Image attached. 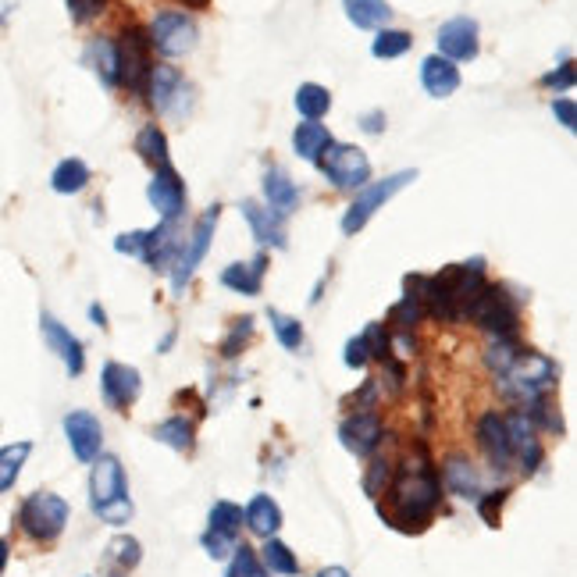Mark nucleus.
Returning a JSON list of instances; mask_svg holds the SVG:
<instances>
[{"instance_id": "nucleus-15", "label": "nucleus", "mask_w": 577, "mask_h": 577, "mask_svg": "<svg viewBox=\"0 0 577 577\" xmlns=\"http://www.w3.org/2000/svg\"><path fill=\"white\" fill-rule=\"evenodd\" d=\"M506 424V435H510V449L513 456L521 460L524 471H538V464H542V446H538L535 439V424H531V417L524 414V410H513V414L503 417Z\"/></svg>"}, {"instance_id": "nucleus-28", "label": "nucleus", "mask_w": 577, "mask_h": 577, "mask_svg": "<svg viewBox=\"0 0 577 577\" xmlns=\"http://www.w3.org/2000/svg\"><path fill=\"white\" fill-rule=\"evenodd\" d=\"M342 8H346V18H350L357 29H378V25H385L392 15L389 0H342Z\"/></svg>"}, {"instance_id": "nucleus-39", "label": "nucleus", "mask_w": 577, "mask_h": 577, "mask_svg": "<svg viewBox=\"0 0 577 577\" xmlns=\"http://www.w3.org/2000/svg\"><path fill=\"white\" fill-rule=\"evenodd\" d=\"M517 353H521V350H517V346H513L510 339H496V342H492V346H488L485 360H488V367H492V371L503 374L506 367L513 364V357H517Z\"/></svg>"}, {"instance_id": "nucleus-2", "label": "nucleus", "mask_w": 577, "mask_h": 577, "mask_svg": "<svg viewBox=\"0 0 577 577\" xmlns=\"http://www.w3.org/2000/svg\"><path fill=\"white\" fill-rule=\"evenodd\" d=\"M125 471L114 456H97L90 474V503L93 513L107 524H125L136 513L129 492H125Z\"/></svg>"}, {"instance_id": "nucleus-41", "label": "nucleus", "mask_w": 577, "mask_h": 577, "mask_svg": "<svg viewBox=\"0 0 577 577\" xmlns=\"http://www.w3.org/2000/svg\"><path fill=\"white\" fill-rule=\"evenodd\" d=\"M111 556L118 563H122V567H136L139 560H143V549H139V542L136 538H114L111 542Z\"/></svg>"}, {"instance_id": "nucleus-33", "label": "nucleus", "mask_w": 577, "mask_h": 577, "mask_svg": "<svg viewBox=\"0 0 577 577\" xmlns=\"http://www.w3.org/2000/svg\"><path fill=\"white\" fill-rule=\"evenodd\" d=\"M261 563L268 574H282V577H296V570H300L296 556L289 553V545L278 542V538H268V545L261 549Z\"/></svg>"}, {"instance_id": "nucleus-40", "label": "nucleus", "mask_w": 577, "mask_h": 577, "mask_svg": "<svg viewBox=\"0 0 577 577\" xmlns=\"http://www.w3.org/2000/svg\"><path fill=\"white\" fill-rule=\"evenodd\" d=\"M364 339V346H367V357H374V360H385L389 364V335H385V325H367V332L360 335Z\"/></svg>"}, {"instance_id": "nucleus-12", "label": "nucleus", "mask_w": 577, "mask_h": 577, "mask_svg": "<svg viewBox=\"0 0 577 577\" xmlns=\"http://www.w3.org/2000/svg\"><path fill=\"white\" fill-rule=\"evenodd\" d=\"M65 435L68 446H72L75 460L82 464H93L100 456V446H104V431H100V421L86 410H75V414L65 417Z\"/></svg>"}, {"instance_id": "nucleus-18", "label": "nucleus", "mask_w": 577, "mask_h": 577, "mask_svg": "<svg viewBox=\"0 0 577 577\" xmlns=\"http://www.w3.org/2000/svg\"><path fill=\"white\" fill-rule=\"evenodd\" d=\"M143 93H147V100L157 111H175V100L186 97V82L171 65H154L147 82H143Z\"/></svg>"}, {"instance_id": "nucleus-22", "label": "nucleus", "mask_w": 577, "mask_h": 577, "mask_svg": "<svg viewBox=\"0 0 577 577\" xmlns=\"http://www.w3.org/2000/svg\"><path fill=\"white\" fill-rule=\"evenodd\" d=\"M243 524L261 538H275L282 528V510L271 496H253L250 506L243 510Z\"/></svg>"}, {"instance_id": "nucleus-37", "label": "nucleus", "mask_w": 577, "mask_h": 577, "mask_svg": "<svg viewBox=\"0 0 577 577\" xmlns=\"http://www.w3.org/2000/svg\"><path fill=\"white\" fill-rule=\"evenodd\" d=\"M271 328H275V335L282 339L285 350H300L303 346V325L296 321V317L282 314V310H271Z\"/></svg>"}, {"instance_id": "nucleus-42", "label": "nucleus", "mask_w": 577, "mask_h": 577, "mask_svg": "<svg viewBox=\"0 0 577 577\" xmlns=\"http://www.w3.org/2000/svg\"><path fill=\"white\" fill-rule=\"evenodd\" d=\"M204 549H207V556H214V560H225V556H232L236 553V538L232 535H221V531H207L204 538Z\"/></svg>"}, {"instance_id": "nucleus-5", "label": "nucleus", "mask_w": 577, "mask_h": 577, "mask_svg": "<svg viewBox=\"0 0 577 577\" xmlns=\"http://www.w3.org/2000/svg\"><path fill=\"white\" fill-rule=\"evenodd\" d=\"M414 179H417V171H396V175H389V179H382V182L360 186L357 200H353L350 211H346V218H342V232H346V236H357L360 228L374 218V211H378L382 204H389L392 196H396L399 189H407Z\"/></svg>"}, {"instance_id": "nucleus-26", "label": "nucleus", "mask_w": 577, "mask_h": 577, "mask_svg": "<svg viewBox=\"0 0 577 577\" xmlns=\"http://www.w3.org/2000/svg\"><path fill=\"white\" fill-rule=\"evenodd\" d=\"M446 485L453 488L456 496L481 499V478L471 460H464V456H449L446 460Z\"/></svg>"}, {"instance_id": "nucleus-17", "label": "nucleus", "mask_w": 577, "mask_h": 577, "mask_svg": "<svg viewBox=\"0 0 577 577\" xmlns=\"http://www.w3.org/2000/svg\"><path fill=\"white\" fill-rule=\"evenodd\" d=\"M40 328H43V339H47V346L57 353V357L65 360V367H68V374L72 378H79L82 374V367H86V353H82V342L75 339L72 332H68L57 317H50V314H43V321H40Z\"/></svg>"}, {"instance_id": "nucleus-44", "label": "nucleus", "mask_w": 577, "mask_h": 577, "mask_svg": "<svg viewBox=\"0 0 577 577\" xmlns=\"http://www.w3.org/2000/svg\"><path fill=\"white\" fill-rule=\"evenodd\" d=\"M385 478H389V460H385V456H374L371 471H367V496H378Z\"/></svg>"}, {"instance_id": "nucleus-54", "label": "nucleus", "mask_w": 577, "mask_h": 577, "mask_svg": "<svg viewBox=\"0 0 577 577\" xmlns=\"http://www.w3.org/2000/svg\"><path fill=\"white\" fill-rule=\"evenodd\" d=\"M186 4H196V8H204V4H207V0H186Z\"/></svg>"}, {"instance_id": "nucleus-25", "label": "nucleus", "mask_w": 577, "mask_h": 577, "mask_svg": "<svg viewBox=\"0 0 577 577\" xmlns=\"http://www.w3.org/2000/svg\"><path fill=\"white\" fill-rule=\"evenodd\" d=\"M293 143H296V154H300L303 161L321 164L325 150L332 147V136H328V129H325L321 122H300V129H296Z\"/></svg>"}, {"instance_id": "nucleus-16", "label": "nucleus", "mask_w": 577, "mask_h": 577, "mask_svg": "<svg viewBox=\"0 0 577 577\" xmlns=\"http://www.w3.org/2000/svg\"><path fill=\"white\" fill-rule=\"evenodd\" d=\"M147 196H150V204H154V211L161 214V221H175L182 211H186V186H182V179L175 175V168L157 171Z\"/></svg>"}, {"instance_id": "nucleus-43", "label": "nucleus", "mask_w": 577, "mask_h": 577, "mask_svg": "<svg viewBox=\"0 0 577 577\" xmlns=\"http://www.w3.org/2000/svg\"><path fill=\"white\" fill-rule=\"evenodd\" d=\"M104 8H107V0H68V11H72V18L79 25L93 22Z\"/></svg>"}, {"instance_id": "nucleus-13", "label": "nucleus", "mask_w": 577, "mask_h": 577, "mask_svg": "<svg viewBox=\"0 0 577 577\" xmlns=\"http://www.w3.org/2000/svg\"><path fill=\"white\" fill-rule=\"evenodd\" d=\"M139 389H143V382H139L136 367H125V364H118V360L104 364V371H100V392H104V399L114 410L132 407L139 399Z\"/></svg>"}, {"instance_id": "nucleus-45", "label": "nucleus", "mask_w": 577, "mask_h": 577, "mask_svg": "<svg viewBox=\"0 0 577 577\" xmlns=\"http://www.w3.org/2000/svg\"><path fill=\"white\" fill-rule=\"evenodd\" d=\"M542 86L545 90H556V86H560V90H570V86H574V61H563V68L545 75Z\"/></svg>"}, {"instance_id": "nucleus-11", "label": "nucleus", "mask_w": 577, "mask_h": 577, "mask_svg": "<svg viewBox=\"0 0 577 577\" xmlns=\"http://www.w3.org/2000/svg\"><path fill=\"white\" fill-rule=\"evenodd\" d=\"M439 57L446 61H474L478 57V22L474 18H449L435 36Z\"/></svg>"}, {"instance_id": "nucleus-3", "label": "nucleus", "mask_w": 577, "mask_h": 577, "mask_svg": "<svg viewBox=\"0 0 577 577\" xmlns=\"http://www.w3.org/2000/svg\"><path fill=\"white\" fill-rule=\"evenodd\" d=\"M556 374H560L556 364L549 357H542V353H517L513 364L499 378H503L510 396L524 399V403H535V399L549 396V389L556 385Z\"/></svg>"}, {"instance_id": "nucleus-4", "label": "nucleus", "mask_w": 577, "mask_h": 577, "mask_svg": "<svg viewBox=\"0 0 577 577\" xmlns=\"http://www.w3.org/2000/svg\"><path fill=\"white\" fill-rule=\"evenodd\" d=\"M18 524L33 542H54L68 524V503L54 492H33L18 510Z\"/></svg>"}, {"instance_id": "nucleus-1", "label": "nucleus", "mask_w": 577, "mask_h": 577, "mask_svg": "<svg viewBox=\"0 0 577 577\" xmlns=\"http://www.w3.org/2000/svg\"><path fill=\"white\" fill-rule=\"evenodd\" d=\"M442 488L428 460L421 456H403L396 478L389 485V517L385 521L396 524L403 531H424L431 521V510L439 506Z\"/></svg>"}, {"instance_id": "nucleus-50", "label": "nucleus", "mask_w": 577, "mask_h": 577, "mask_svg": "<svg viewBox=\"0 0 577 577\" xmlns=\"http://www.w3.org/2000/svg\"><path fill=\"white\" fill-rule=\"evenodd\" d=\"M364 129H367V132H382V114H378V111L367 114V118H364Z\"/></svg>"}, {"instance_id": "nucleus-51", "label": "nucleus", "mask_w": 577, "mask_h": 577, "mask_svg": "<svg viewBox=\"0 0 577 577\" xmlns=\"http://www.w3.org/2000/svg\"><path fill=\"white\" fill-rule=\"evenodd\" d=\"M317 577H350V574H346V570H342V567H325Z\"/></svg>"}, {"instance_id": "nucleus-24", "label": "nucleus", "mask_w": 577, "mask_h": 577, "mask_svg": "<svg viewBox=\"0 0 577 577\" xmlns=\"http://www.w3.org/2000/svg\"><path fill=\"white\" fill-rule=\"evenodd\" d=\"M264 196H268L271 211L278 214H289L300 204V189H296V182L282 168H268V175H264Z\"/></svg>"}, {"instance_id": "nucleus-47", "label": "nucleus", "mask_w": 577, "mask_h": 577, "mask_svg": "<svg viewBox=\"0 0 577 577\" xmlns=\"http://www.w3.org/2000/svg\"><path fill=\"white\" fill-rule=\"evenodd\" d=\"M342 357H346V367H353V371H360V367H367V346H364V339H350L346 342V353H342Z\"/></svg>"}, {"instance_id": "nucleus-29", "label": "nucleus", "mask_w": 577, "mask_h": 577, "mask_svg": "<svg viewBox=\"0 0 577 577\" xmlns=\"http://www.w3.org/2000/svg\"><path fill=\"white\" fill-rule=\"evenodd\" d=\"M86 182H90V168H86V161H79V157H68V161H61L54 168V175H50V186H54V193H79V189H86Z\"/></svg>"}, {"instance_id": "nucleus-35", "label": "nucleus", "mask_w": 577, "mask_h": 577, "mask_svg": "<svg viewBox=\"0 0 577 577\" xmlns=\"http://www.w3.org/2000/svg\"><path fill=\"white\" fill-rule=\"evenodd\" d=\"M410 43H414V40H410L407 29H382V33L374 36L371 54H374V57H382V61H392V57L407 54Z\"/></svg>"}, {"instance_id": "nucleus-19", "label": "nucleus", "mask_w": 577, "mask_h": 577, "mask_svg": "<svg viewBox=\"0 0 577 577\" xmlns=\"http://www.w3.org/2000/svg\"><path fill=\"white\" fill-rule=\"evenodd\" d=\"M478 442L488 453V460L496 467H510L513 449H510V435H506V424L499 414H485L478 421Z\"/></svg>"}, {"instance_id": "nucleus-38", "label": "nucleus", "mask_w": 577, "mask_h": 577, "mask_svg": "<svg viewBox=\"0 0 577 577\" xmlns=\"http://www.w3.org/2000/svg\"><path fill=\"white\" fill-rule=\"evenodd\" d=\"M225 577H271V574L264 570V563L257 553H250V549H236V556H232V563H228Z\"/></svg>"}, {"instance_id": "nucleus-34", "label": "nucleus", "mask_w": 577, "mask_h": 577, "mask_svg": "<svg viewBox=\"0 0 577 577\" xmlns=\"http://www.w3.org/2000/svg\"><path fill=\"white\" fill-rule=\"evenodd\" d=\"M29 453H33V446H29V442H15V446L0 449V492H8V488L15 485L18 471L25 467Z\"/></svg>"}, {"instance_id": "nucleus-48", "label": "nucleus", "mask_w": 577, "mask_h": 577, "mask_svg": "<svg viewBox=\"0 0 577 577\" xmlns=\"http://www.w3.org/2000/svg\"><path fill=\"white\" fill-rule=\"evenodd\" d=\"M503 499H506V492H492L488 499H481V517H485V524H492V528L499 524L496 510H499V503H503Z\"/></svg>"}, {"instance_id": "nucleus-49", "label": "nucleus", "mask_w": 577, "mask_h": 577, "mask_svg": "<svg viewBox=\"0 0 577 577\" xmlns=\"http://www.w3.org/2000/svg\"><path fill=\"white\" fill-rule=\"evenodd\" d=\"M553 114L560 118L563 125H567V129H574V114H577V111H574V100H556Z\"/></svg>"}, {"instance_id": "nucleus-23", "label": "nucleus", "mask_w": 577, "mask_h": 577, "mask_svg": "<svg viewBox=\"0 0 577 577\" xmlns=\"http://www.w3.org/2000/svg\"><path fill=\"white\" fill-rule=\"evenodd\" d=\"M243 218L253 225V232H257V239L268 246H278L282 250L285 246V225H282V214L271 211V207H261L253 204V200H246L243 204Z\"/></svg>"}, {"instance_id": "nucleus-20", "label": "nucleus", "mask_w": 577, "mask_h": 577, "mask_svg": "<svg viewBox=\"0 0 577 577\" xmlns=\"http://www.w3.org/2000/svg\"><path fill=\"white\" fill-rule=\"evenodd\" d=\"M421 82L431 97L442 100V97H449V93L460 90V72H456L453 61L431 54V57H424V65H421Z\"/></svg>"}, {"instance_id": "nucleus-10", "label": "nucleus", "mask_w": 577, "mask_h": 577, "mask_svg": "<svg viewBox=\"0 0 577 577\" xmlns=\"http://www.w3.org/2000/svg\"><path fill=\"white\" fill-rule=\"evenodd\" d=\"M147 43L150 36L143 33V29H125L122 43H118V82H129V86L143 90V82H147L150 75Z\"/></svg>"}, {"instance_id": "nucleus-6", "label": "nucleus", "mask_w": 577, "mask_h": 577, "mask_svg": "<svg viewBox=\"0 0 577 577\" xmlns=\"http://www.w3.org/2000/svg\"><path fill=\"white\" fill-rule=\"evenodd\" d=\"M321 168H325L328 182L335 189H360L371 175V161L360 147H350V143H332L321 157Z\"/></svg>"}, {"instance_id": "nucleus-21", "label": "nucleus", "mask_w": 577, "mask_h": 577, "mask_svg": "<svg viewBox=\"0 0 577 577\" xmlns=\"http://www.w3.org/2000/svg\"><path fill=\"white\" fill-rule=\"evenodd\" d=\"M264 271H268V257H264V253H257L253 261L228 264V268L221 271V282H225L228 289H236V293L257 296V293H261Z\"/></svg>"}, {"instance_id": "nucleus-31", "label": "nucleus", "mask_w": 577, "mask_h": 577, "mask_svg": "<svg viewBox=\"0 0 577 577\" xmlns=\"http://www.w3.org/2000/svg\"><path fill=\"white\" fill-rule=\"evenodd\" d=\"M136 150H139V157H143L147 164H154L157 171L171 168V161H168V139H164V132L157 129V125H147V129L139 132Z\"/></svg>"}, {"instance_id": "nucleus-9", "label": "nucleus", "mask_w": 577, "mask_h": 577, "mask_svg": "<svg viewBox=\"0 0 577 577\" xmlns=\"http://www.w3.org/2000/svg\"><path fill=\"white\" fill-rule=\"evenodd\" d=\"M150 43H154L161 54L168 57H179V54H189V50L196 47V25L189 22L186 15H175V11H164V15L154 18V25H150Z\"/></svg>"}, {"instance_id": "nucleus-53", "label": "nucleus", "mask_w": 577, "mask_h": 577, "mask_svg": "<svg viewBox=\"0 0 577 577\" xmlns=\"http://www.w3.org/2000/svg\"><path fill=\"white\" fill-rule=\"evenodd\" d=\"M8 567V542H4V538H0V570Z\"/></svg>"}, {"instance_id": "nucleus-46", "label": "nucleus", "mask_w": 577, "mask_h": 577, "mask_svg": "<svg viewBox=\"0 0 577 577\" xmlns=\"http://www.w3.org/2000/svg\"><path fill=\"white\" fill-rule=\"evenodd\" d=\"M250 332H253V321H250V317H243V321L236 325V332L225 339V357H236V353L243 350V342L250 339Z\"/></svg>"}, {"instance_id": "nucleus-36", "label": "nucleus", "mask_w": 577, "mask_h": 577, "mask_svg": "<svg viewBox=\"0 0 577 577\" xmlns=\"http://www.w3.org/2000/svg\"><path fill=\"white\" fill-rule=\"evenodd\" d=\"M243 528V506L236 503H214L211 506V531H221V535H239Z\"/></svg>"}, {"instance_id": "nucleus-52", "label": "nucleus", "mask_w": 577, "mask_h": 577, "mask_svg": "<svg viewBox=\"0 0 577 577\" xmlns=\"http://www.w3.org/2000/svg\"><path fill=\"white\" fill-rule=\"evenodd\" d=\"M90 314H93V321H97V325H107V317H104V310L97 307V303H93L90 307Z\"/></svg>"}, {"instance_id": "nucleus-30", "label": "nucleus", "mask_w": 577, "mask_h": 577, "mask_svg": "<svg viewBox=\"0 0 577 577\" xmlns=\"http://www.w3.org/2000/svg\"><path fill=\"white\" fill-rule=\"evenodd\" d=\"M332 107V93L325 86H317V82H303L300 90H296V111L303 114V122H317V118H325V111Z\"/></svg>"}, {"instance_id": "nucleus-14", "label": "nucleus", "mask_w": 577, "mask_h": 577, "mask_svg": "<svg viewBox=\"0 0 577 577\" xmlns=\"http://www.w3.org/2000/svg\"><path fill=\"white\" fill-rule=\"evenodd\" d=\"M382 435H385L382 417L371 414V410H360V414L346 417L339 428V442L357 456H371L378 449V442H382Z\"/></svg>"}, {"instance_id": "nucleus-8", "label": "nucleus", "mask_w": 577, "mask_h": 577, "mask_svg": "<svg viewBox=\"0 0 577 577\" xmlns=\"http://www.w3.org/2000/svg\"><path fill=\"white\" fill-rule=\"evenodd\" d=\"M467 317L478 321L481 328H488V332H496L499 339L517 332V310H513V303L506 300L503 285H485L478 293V300L471 303V314Z\"/></svg>"}, {"instance_id": "nucleus-7", "label": "nucleus", "mask_w": 577, "mask_h": 577, "mask_svg": "<svg viewBox=\"0 0 577 577\" xmlns=\"http://www.w3.org/2000/svg\"><path fill=\"white\" fill-rule=\"evenodd\" d=\"M214 225H218V207H211L204 218L196 221V228L189 232L186 250L175 257V268H171V285H175V293H182V289H186L189 278H193L196 268H200V261L207 257V250H211Z\"/></svg>"}, {"instance_id": "nucleus-27", "label": "nucleus", "mask_w": 577, "mask_h": 577, "mask_svg": "<svg viewBox=\"0 0 577 577\" xmlns=\"http://www.w3.org/2000/svg\"><path fill=\"white\" fill-rule=\"evenodd\" d=\"M86 61L93 65V72L100 75L104 86H118V43L100 36L86 47Z\"/></svg>"}, {"instance_id": "nucleus-32", "label": "nucleus", "mask_w": 577, "mask_h": 577, "mask_svg": "<svg viewBox=\"0 0 577 577\" xmlns=\"http://www.w3.org/2000/svg\"><path fill=\"white\" fill-rule=\"evenodd\" d=\"M154 439L171 449H179V453H189L193 449V421L189 417H168V421L154 428Z\"/></svg>"}]
</instances>
